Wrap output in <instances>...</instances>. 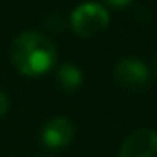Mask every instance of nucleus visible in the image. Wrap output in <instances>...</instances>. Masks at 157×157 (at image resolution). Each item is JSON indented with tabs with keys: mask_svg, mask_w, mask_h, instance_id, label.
<instances>
[{
	"mask_svg": "<svg viewBox=\"0 0 157 157\" xmlns=\"http://www.w3.org/2000/svg\"><path fill=\"white\" fill-rule=\"evenodd\" d=\"M70 26L82 38L96 36L109 26V12L100 2H82L70 14Z\"/></svg>",
	"mask_w": 157,
	"mask_h": 157,
	"instance_id": "nucleus-2",
	"label": "nucleus"
},
{
	"mask_svg": "<svg viewBox=\"0 0 157 157\" xmlns=\"http://www.w3.org/2000/svg\"><path fill=\"white\" fill-rule=\"evenodd\" d=\"M10 62L24 76H42L58 62V48L46 34L38 30H24L10 44Z\"/></svg>",
	"mask_w": 157,
	"mask_h": 157,
	"instance_id": "nucleus-1",
	"label": "nucleus"
},
{
	"mask_svg": "<svg viewBox=\"0 0 157 157\" xmlns=\"http://www.w3.org/2000/svg\"><path fill=\"white\" fill-rule=\"evenodd\" d=\"M155 68H157V60H155Z\"/></svg>",
	"mask_w": 157,
	"mask_h": 157,
	"instance_id": "nucleus-9",
	"label": "nucleus"
},
{
	"mask_svg": "<svg viewBox=\"0 0 157 157\" xmlns=\"http://www.w3.org/2000/svg\"><path fill=\"white\" fill-rule=\"evenodd\" d=\"M56 80L62 90L66 92H76L84 84V72L72 62H64L56 68Z\"/></svg>",
	"mask_w": 157,
	"mask_h": 157,
	"instance_id": "nucleus-6",
	"label": "nucleus"
},
{
	"mask_svg": "<svg viewBox=\"0 0 157 157\" xmlns=\"http://www.w3.org/2000/svg\"><path fill=\"white\" fill-rule=\"evenodd\" d=\"M40 137H42V143L50 149H64L76 137V125L72 123V119L56 115L44 123Z\"/></svg>",
	"mask_w": 157,
	"mask_h": 157,
	"instance_id": "nucleus-5",
	"label": "nucleus"
},
{
	"mask_svg": "<svg viewBox=\"0 0 157 157\" xmlns=\"http://www.w3.org/2000/svg\"><path fill=\"white\" fill-rule=\"evenodd\" d=\"M117 157H157V131L149 127L135 129L123 139Z\"/></svg>",
	"mask_w": 157,
	"mask_h": 157,
	"instance_id": "nucleus-4",
	"label": "nucleus"
},
{
	"mask_svg": "<svg viewBox=\"0 0 157 157\" xmlns=\"http://www.w3.org/2000/svg\"><path fill=\"white\" fill-rule=\"evenodd\" d=\"M104 2L107 6H113V8H125V6H129L133 0H104Z\"/></svg>",
	"mask_w": 157,
	"mask_h": 157,
	"instance_id": "nucleus-8",
	"label": "nucleus"
},
{
	"mask_svg": "<svg viewBox=\"0 0 157 157\" xmlns=\"http://www.w3.org/2000/svg\"><path fill=\"white\" fill-rule=\"evenodd\" d=\"M8 107H10V100H8V96H6V92H4L2 88H0V119L6 115V111H8Z\"/></svg>",
	"mask_w": 157,
	"mask_h": 157,
	"instance_id": "nucleus-7",
	"label": "nucleus"
},
{
	"mask_svg": "<svg viewBox=\"0 0 157 157\" xmlns=\"http://www.w3.org/2000/svg\"><path fill=\"white\" fill-rule=\"evenodd\" d=\"M113 78L125 90H143L149 84L151 72L139 58H121L113 68Z\"/></svg>",
	"mask_w": 157,
	"mask_h": 157,
	"instance_id": "nucleus-3",
	"label": "nucleus"
}]
</instances>
